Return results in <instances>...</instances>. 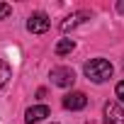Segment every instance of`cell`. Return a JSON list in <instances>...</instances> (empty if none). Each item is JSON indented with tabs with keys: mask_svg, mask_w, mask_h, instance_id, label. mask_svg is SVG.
Here are the masks:
<instances>
[{
	"mask_svg": "<svg viewBox=\"0 0 124 124\" xmlns=\"http://www.w3.org/2000/svg\"><path fill=\"white\" fill-rule=\"evenodd\" d=\"M112 63L105 58H90L88 63H85V76L93 80V83H105L112 78Z\"/></svg>",
	"mask_w": 124,
	"mask_h": 124,
	"instance_id": "1",
	"label": "cell"
},
{
	"mask_svg": "<svg viewBox=\"0 0 124 124\" xmlns=\"http://www.w3.org/2000/svg\"><path fill=\"white\" fill-rule=\"evenodd\" d=\"M51 80H54L58 88H68V85H73L76 73H73V68H68V66H56V68H51Z\"/></svg>",
	"mask_w": 124,
	"mask_h": 124,
	"instance_id": "2",
	"label": "cell"
},
{
	"mask_svg": "<svg viewBox=\"0 0 124 124\" xmlns=\"http://www.w3.org/2000/svg\"><path fill=\"white\" fill-rule=\"evenodd\" d=\"M49 17L44 15V12H34L29 20H27V29L32 32V34H44L46 29H49Z\"/></svg>",
	"mask_w": 124,
	"mask_h": 124,
	"instance_id": "3",
	"label": "cell"
},
{
	"mask_svg": "<svg viewBox=\"0 0 124 124\" xmlns=\"http://www.w3.org/2000/svg\"><path fill=\"white\" fill-rule=\"evenodd\" d=\"M105 124H124V109L119 102L105 105Z\"/></svg>",
	"mask_w": 124,
	"mask_h": 124,
	"instance_id": "4",
	"label": "cell"
},
{
	"mask_svg": "<svg viewBox=\"0 0 124 124\" xmlns=\"http://www.w3.org/2000/svg\"><path fill=\"white\" fill-rule=\"evenodd\" d=\"M88 20H90V12H88V10L73 12V15H68L63 22H61V32H71V29H76L78 24H83V22H88Z\"/></svg>",
	"mask_w": 124,
	"mask_h": 124,
	"instance_id": "5",
	"label": "cell"
},
{
	"mask_svg": "<svg viewBox=\"0 0 124 124\" xmlns=\"http://www.w3.org/2000/svg\"><path fill=\"white\" fill-rule=\"evenodd\" d=\"M85 105H88V97L83 93H71V95L63 97V107L66 109H83Z\"/></svg>",
	"mask_w": 124,
	"mask_h": 124,
	"instance_id": "6",
	"label": "cell"
},
{
	"mask_svg": "<svg viewBox=\"0 0 124 124\" xmlns=\"http://www.w3.org/2000/svg\"><path fill=\"white\" fill-rule=\"evenodd\" d=\"M44 117H49V107H46V105H37V107H29V109H27L24 122H27V124H37V122H41Z\"/></svg>",
	"mask_w": 124,
	"mask_h": 124,
	"instance_id": "7",
	"label": "cell"
},
{
	"mask_svg": "<svg viewBox=\"0 0 124 124\" xmlns=\"http://www.w3.org/2000/svg\"><path fill=\"white\" fill-rule=\"evenodd\" d=\"M10 78H12V68H10V63L0 58V90L8 85V80H10Z\"/></svg>",
	"mask_w": 124,
	"mask_h": 124,
	"instance_id": "8",
	"label": "cell"
},
{
	"mask_svg": "<svg viewBox=\"0 0 124 124\" xmlns=\"http://www.w3.org/2000/svg\"><path fill=\"white\" fill-rule=\"evenodd\" d=\"M73 49H76V41H73V39H61V41L56 44V54H58V56H66V54H71Z\"/></svg>",
	"mask_w": 124,
	"mask_h": 124,
	"instance_id": "9",
	"label": "cell"
},
{
	"mask_svg": "<svg viewBox=\"0 0 124 124\" xmlns=\"http://www.w3.org/2000/svg\"><path fill=\"white\" fill-rule=\"evenodd\" d=\"M10 12H12V5H8V3H0V20H5Z\"/></svg>",
	"mask_w": 124,
	"mask_h": 124,
	"instance_id": "10",
	"label": "cell"
},
{
	"mask_svg": "<svg viewBox=\"0 0 124 124\" xmlns=\"http://www.w3.org/2000/svg\"><path fill=\"white\" fill-rule=\"evenodd\" d=\"M114 93H117V97L124 102V80H122V83H117V90H114Z\"/></svg>",
	"mask_w": 124,
	"mask_h": 124,
	"instance_id": "11",
	"label": "cell"
},
{
	"mask_svg": "<svg viewBox=\"0 0 124 124\" xmlns=\"http://www.w3.org/2000/svg\"><path fill=\"white\" fill-rule=\"evenodd\" d=\"M117 10H119V12H124V3H119V5H117Z\"/></svg>",
	"mask_w": 124,
	"mask_h": 124,
	"instance_id": "12",
	"label": "cell"
}]
</instances>
